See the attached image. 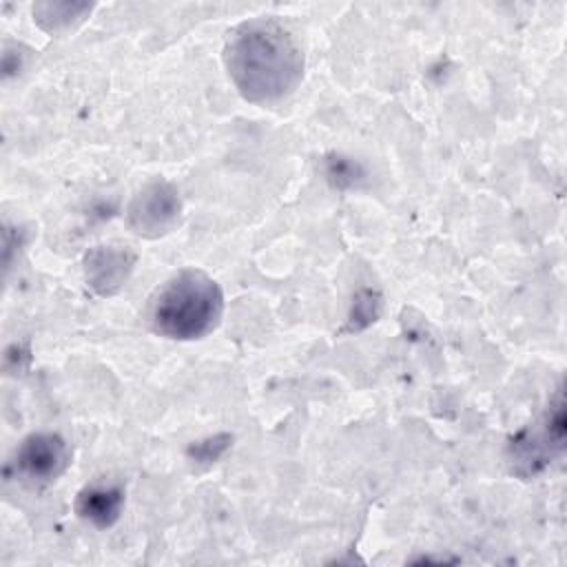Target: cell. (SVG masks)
<instances>
[{
	"label": "cell",
	"mask_w": 567,
	"mask_h": 567,
	"mask_svg": "<svg viewBox=\"0 0 567 567\" xmlns=\"http://www.w3.org/2000/svg\"><path fill=\"white\" fill-rule=\"evenodd\" d=\"M379 295L372 292V290H361L357 297H354V303H352V312H350V321L348 326L343 328L346 332H354V330H361L365 326H370L377 317H379Z\"/></svg>",
	"instance_id": "9c48e42d"
},
{
	"label": "cell",
	"mask_w": 567,
	"mask_h": 567,
	"mask_svg": "<svg viewBox=\"0 0 567 567\" xmlns=\"http://www.w3.org/2000/svg\"><path fill=\"white\" fill-rule=\"evenodd\" d=\"M124 507V489L120 485L93 483L78 492L75 514L93 527H111Z\"/></svg>",
	"instance_id": "52a82bcc"
},
{
	"label": "cell",
	"mask_w": 567,
	"mask_h": 567,
	"mask_svg": "<svg viewBox=\"0 0 567 567\" xmlns=\"http://www.w3.org/2000/svg\"><path fill=\"white\" fill-rule=\"evenodd\" d=\"M91 9L93 4L86 2H38L33 4V22L47 33H62L80 24Z\"/></svg>",
	"instance_id": "ba28073f"
},
{
	"label": "cell",
	"mask_w": 567,
	"mask_h": 567,
	"mask_svg": "<svg viewBox=\"0 0 567 567\" xmlns=\"http://www.w3.org/2000/svg\"><path fill=\"white\" fill-rule=\"evenodd\" d=\"M135 261L137 255L128 246H93L82 261L86 286L100 297H113L126 286Z\"/></svg>",
	"instance_id": "8992f818"
},
{
	"label": "cell",
	"mask_w": 567,
	"mask_h": 567,
	"mask_svg": "<svg viewBox=\"0 0 567 567\" xmlns=\"http://www.w3.org/2000/svg\"><path fill=\"white\" fill-rule=\"evenodd\" d=\"M359 166L343 159V157H332L328 159V177L332 184L337 186H350L354 184V179H359Z\"/></svg>",
	"instance_id": "8fae6325"
},
{
	"label": "cell",
	"mask_w": 567,
	"mask_h": 567,
	"mask_svg": "<svg viewBox=\"0 0 567 567\" xmlns=\"http://www.w3.org/2000/svg\"><path fill=\"white\" fill-rule=\"evenodd\" d=\"M71 463V450L69 443L55 434V432H33L29 434L13 456L16 474L49 483L55 481Z\"/></svg>",
	"instance_id": "5b68a950"
},
{
	"label": "cell",
	"mask_w": 567,
	"mask_h": 567,
	"mask_svg": "<svg viewBox=\"0 0 567 567\" xmlns=\"http://www.w3.org/2000/svg\"><path fill=\"white\" fill-rule=\"evenodd\" d=\"M224 317L219 284L199 268H184L168 277L151 297V328L175 341L208 337Z\"/></svg>",
	"instance_id": "7a4b0ae2"
},
{
	"label": "cell",
	"mask_w": 567,
	"mask_h": 567,
	"mask_svg": "<svg viewBox=\"0 0 567 567\" xmlns=\"http://www.w3.org/2000/svg\"><path fill=\"white\" fill-rule=\"evenodd\" d=\"M233 443V436L230 434H215V436H208L204 441H197L193 445H188L186 450V456L193 461V463H213L217 461Z\"/></svg>",
	"instance_id": "30bf717a"
},
{
	"label": "cell",
	"mask_w": 567,
	"mask_h": 567,
	"mask_svg": "<svg viewBox=\"0 0 567 567\" xmlns=\"http://www.w3.org/2000/svg\"><path fill=\"white\" fill-rule=\"evenodd\" d=\"M565 443V401L558 394L540 427H527L509 443L512 470L520 476L536 474Z\"/></svg>",
	"instance_id": "277c9868"
},
{
	"label": "cell",
	"mask_w": 567,
	"mask_h": 567,
	"mask_svg": "<svg viewBox=\"0 0 567 567\" xmlns=\"http://www.w3.org/2000/svg\"><path fill=\"white\" fill-rule=\"evenodd\" d=\"M182 219V197L166 179L146 182L126 206L128 228L146 239L168 235Z\"/></svg>",
	"instance_id": "3957f363"
},
{
	"label": "cell",
	"mask_w": 567,
	"mask_h": 567,
	"mask_svg": "<svg viewBox=\"0 0 567 567\" xmlns=\"http://www.w3.org/2000/svg\"><path fill=\"white\" fill-rule=\"evenodd\" d=\"M224 66L252 104H275L288 97L303 78V53L295 35L272 18L237 24L224 42Z\"/></svg>",
	"instance_id": "6da1fadb"
}]
</instances>
